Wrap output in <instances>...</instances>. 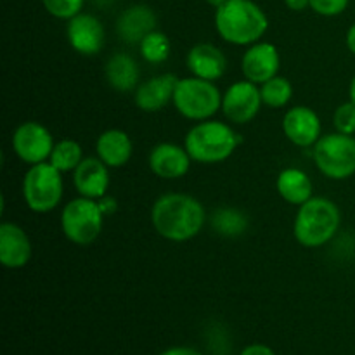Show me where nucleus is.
Returning <instances> with one entry per match:
<instances>
[{
	"label": "nucleus",
	"instance_id": "28",
	"mask_svg": "<svg viewBox=\"0 0 355 355\" xmlns=\"http://www.w3.org/2000/svg\"><path fill=\"white\" fill-rule=\"evenodd\" d=\"M333 123H335L336 132L345 135L355 134V103L349 101L336 107L335 114H333Z\"/></svg>",
	"mask_w": 355,
	"mask_h": 355
},
{
	"label": "nucleus",
	"instance_id": "10",
	"mask_svg": "<svg viewBox=\"0 0 355 355\" xmlns=\"http://www.w3.org/2000/svg\"><path fill=\"white\" fill-rule=\"evenodd\" d=\"M262 96L257 83L250 80L236 82L222 96V111L229 121L245 125L259 114L262 107Z\"/></svg>",
	"mask_w": 355,
	"mask_h": 355
},
{
	"label": "nucleus",
	"instance_id": "20",
	"mask_svg": "<svg viewBox=\"0 0 355 355\" xmlns=\"http://www.w3.org/2000/svg\"><path fill=\"white\" fill-rule=\"evenodd\" d=\"M96 149L97 158L103 159L110 168H120V166L128 163L134 146H132V141L127 132L111 128V130L103 132L99 135Z\"/></svg>",
	"mask_w": 355,
	"mask_h": 355
},
{
	"label": "nucleus",
	"instance_id": "24",
	"mask_svg": "<svg viewBox=\"0 0 355 355\" xmlns=\"http://www.w3.org/2000/svg\"><path fill=\"white\" fill-rule=\"evenodd\" d=\"M49 162L62 173L75 172L76 166L83 162L82 146L76 141H71V139H62V141L54 144Z\"/></svg>",
	"mask_w": 355,
	"mask_h": 355
},
{
	"label": "nucleus",
	"instance_id": "12",
	"mask_svg": "<svg viewBox=\"0 0 355 355\" xmlns=\"http://www.w3.org/2000/svg\"><path fill=\"white\" fill-rule=\"evenodd\" d=\"M283 132L298 148H311L321 139V118L312 107L295 106L284 114Z\"/></svg>",
	"mask_w": 355,
	"mask_h": 355
},
{
	"label": "nucleus",
	"instance_id": "15",
	"mask_svg": "<svg viewBox=\"0 0 355 355\" xmlns=\"http://www.w3.org/2000/svg\"><path fill=\"white\" fill-rule=\"evenodd\" d=\"M177 82H179V78L172 73L153 76V78L142 82L134 94L139 110L146 111V113L162 111L170 101H173Z\"/></svg>",
	"mask_w": 355,
	"mask_h": 355
},
{
	"label": "nucleus",
	"instance_id": "9",
	"mask_svg": "<svg viewBox=\"0 0 355 355\" xmlns=\"http://www.w3.org/2000/svg\"><path fill=\"white\" fill-rule=\"evenodd\" d=\"M12 148L17 158L30 165H37L51 158L54 139L51 132L38 121H24L14 132Z\"/></svg>",
	"mask_w": 355,
	"mask_h": 355
},
{
	"label": "nucleus",
	"instance_id": "8",
	"mask_svg": "<svg viewBox=\"0 0 355 355\" xmlns=\"http://www.w3.org/2000/svg\"><path fill=\"white\" fill-rule=\"evenodd\" d=\"M104 211L99 201L76 198L69 201L61 214V229L66 238L80 246H87L99 238L103 231Z\"/></svg>",
	"mask_w": 355,
	"mask_h": 355
},
{
	"label": "nucleus",
	"instance_id": "26",
	"mask_svg": "<svg viewBox=\"0 0 355 355\" xmlns=\"http://www.w3.org/2000/svg\"><path fill=\"white\" fill-rule=\"evenodd\" d=\"M139 51L146 61L151 62V64H159V62L168 59L170 40L165 33L155 30L142 38V42L139 44Z\"/></svg>",
	"mask_w": 355,
	"mask_h": 355
},
{
	"label": "nucleus",
	"instance_id": "35",
	"mask_svg": "<svg viewBox=\"0 0 355 355\" xmlns=\"http://www.w3.org/2000/svg\"><path fill=\"white\" fill-rule=\"evenodd\" d=\"M225 2H227V0H207V3H210L211 7H215V9H218L220 6H224Z\"/></svg>",
	"mask_w": 355,
	"mask_h": 355
},
{
	"label": "nucleus",
	"instance_id": "2",
	"mask_svg": "<svg viewBox=\"0 0 355 355\" xmlns=\"http://www.w3.org/2000/svg\"><path fill=\"white\" fill-rule=\"evenodd\" d=\"M215 28L232 45H253L266 35L269 19L253 0H227L215 9Z\"/></svg>",
	"mask_w": 355,
	"mask_h": 355
},
{
	"label": "nucleus",
	"instance_id": "5",
	"mask_svg": "<svg viewBox=\"0 0 355 355\" xmlns=\"http://www.w3.org/2000/svg\"><path fill=\"white\" fill-rule=\"evenodd\" d=\"M172 103L187 120L205 121L222 107V94L210 80L189 76L177 82Z\"/></svg>",
	"mask_w": 355,
	"mask_h": 355
},
{
	"label": "nucleus",
	"instance_id": "16",
	"mask_svg": "<svg viewBox=\"0 0 355 355\" xmlns=\"http://www.w3.org/2000/svg\"><path fill=\"white\" fill-rule=\"evenodd\" d=\"M31 259V241L26 232L12 222L0 225V262L7 269H21Z\"/></svg>",
	"mask_w": 355,
	"mask_h": 355
},
{
	"label": "nucleus",
	"instance_id": "33",
	"mask_svg": "<svg viewBox=\"0 0 355 355\" xmlns=\"http://www.w3.org/2000/svg\"><path fill=\"white\" fill-rule=\"evenodd\" d=\"M345 42H347V47H349V51L355 55V23L349 28V31H347V40Z\"/></svg>",
	"mask_w": 355,
	"mask_h": 355
},
{
	"label": "nucleus",
	"instance_id": "18",
	"mask_svg": "<svg viewBox=\"0 0 355 355\" xmlns=\"http://www.w3.org/2000/svg\"><path fill=\"white\" fill-rule=\"evenodd\" d=\"M156 14L144 3L128 7L116 19V33L127 44H141L142 38L155 31Z\"/></svg>",
	"mask_w": 355,
	"mask_h": 355
},
{
	"label": "nucleus",
	"instance_id": "30",
	"mask_svg": "<svg viewBox=\"0 0 355 355\" xmlns=\"http://www.w3.org/2000/svg\"><path fill=\"white\" fill-rule=\"evenodd\" d=\"M241 355H276L270 347L262 345V343H253V345H248L246 349H243Z\"/></svg>",
	"mask_w": 355,
	"mask_h": 355
},
{
	"label": "nucleus",
	"instance_id": "6",
	"mask_svg": "<svg viewBox=\"0 0 355 355\" xmlns=\"http://www.w3.org/2000/svg\"><path fill=\"white\" fill-rule=\"evenodd\" d=\"M312 158L324 177L333 180H345L355 173V139L354 135L335 134L322 135L312 146Z\"/></svg>",
	"mask_w": 355,
	"mask_h": 355
},
{
	"label": "nucleus",
	"instance_id": "11",
	"mask_svg": "<svg viewBox=\"0 0 355 355\" xmlns=\"http://www.w3.org/2000/svg\"><path fill=\"white\" fill-rule=\"evenodd\" d=\"M279 66V52H277L276 45L269 44V42H257V44L250 45L241 59L243 75L257 85H262L267 80L277 76Z\"/></svg>",
	"mask_w": 355,
	"mask_h": 355
},
{
	"label": "nucleus",
	"instance_id": "7",
	"mask_svg": "<svg viewBox=\"0 0 355 355\" xmlns=\"http://www.w3.org/2000/svg\"><path fill=\"white\" fill-rule=\"evenodd\" d=\"M62 172L51 162L31 165L23 179V198L28 208L37 214H49L61 203Z\"/></svg>",
	"mask_w": 355,
	"mask_h": 355
},
{
	"label": "nucleus",
	"instance_id": "22",
	"mask_svg": "<svg viewBox=\"0 0 355 355\" xmlns=\"http://www.w3.org/2000/svg\"><path fill=\"white\" fill-rule=\"evenodd\" d=\"M277 193L291 205H304L312 198V182L300 168H286L277 175Z\"/></svg>",
	"mask_w": 355,
	"mask_h": 355
},
{
	"label": "nucleus",
	"instance_id": "21",
	"mask_svg": "<svg viewBox=\"0 0 355 355\" xmlns=\"http://www.w3.org/2000/svg\"><path fill=\"white\" fill-rule=\"evenodd\" d=\"M104 75H106L107 83L113 87L118 92H132L139 87V66L132 55L125 54V52H118V54L111 55L104 68Z\"/></svg>",
	"mask_w": 355,
	"mask_h": 355
},
{
	"label": "nucleus",
	"instance_id": "31",
	"mask_svg": "<svg viewBox=\"0 0 355 355\" xmlns=\"http://www.w3.org/2000/svg\"><path fill=\"white\" fill-rule=\"evenodd\" d=\"M159 355H203V354H200L194 349H189V347H173V349L165 350V352Z\"/></svg>",
	"mask_w": 355,
	"mask_h": 355
},
{
	"label": "nucleus",
	"instance_id": "1",
	"mask_svg": "<svg viewBox=\"0 0 355 355\" xmlns=\"http://www.w3.org/2000/svg\"><path fill=\"white\" fill-rule=\"evenodd\" d=\"M207 220L205 207L189 194H163L155 201L151 222L162 238L173 243H184L200 234Z\"/></svg>",
	"mask_w": 355,
	"mask_h": 355
},
{
	"label": "nucleus",
	"instance_id": "29",
	"mask_svg": "<svg viewBox=\"0 0 355 355\" xmlns=\"http://www.w3.org/2000/svg\"><path fill=\"white\" fill-rule=\"evenodd\" d=\"M309 2H311V9L319 16L335 17L349 7L350 0H309Z\"/></svg>",
	"mask_w": 355,
	"mask_h": 355
},
{
	"label": "nucleus",
	"instance_id": "23",
	"mask_svg": "<svg viewBox=\"0 0 355 355\" xmlns=\"http://www.w3.org/2000/svg\"><path fill=\"white\" fill-rule=\"evenodd\" d=\"M211 227L215 232H218L220 236L225 238H236V236H241L243 232L248 229V217L243 214L241 210H236V208L224 207L217 208V210L211 214Z\"/></svg>",
	"mask_w": 355,
	"mask_h": 355
},
{
	"label": "nucleus",
	"instance_id": "3",
	"mask_svg": "<svg viewBox=\"0 0 355 355\" xmlns=\"http://www.w3.org/2000/svg\"><path fill=\"white\" fill-rule=\"evenodd\" d=\"M340 222L342 215L336 203L328 198H311L298 208L293 234L305 248H319L335 238Z\"/></svg>",
	"mask_w": 355,
	"mask_h": 355
},
{
	"label": "nucleus",
	"instance_id": "32",
	"mask_svg": "<svg viewBox=\"0 0 355 355\" xmlns=\"http://www.w3.org/2000/svg\"><path fill=\"white\" fill-rule=\"evenodd\" d=\"M284 3H286L288 9L297 10V12L311 7V2H309V0H284Z\"/></svg>",
	"mask_w": 355,
	"mask_h": 355
},
{
	"label": "nucleus",
	"instance_id": "25",
	"mask_svg": "<svg viewBox=\"0 0 355 355\" xmlns=\"http://www.w3.org/2000/svg\"><path fill=\"white\" fill-rule=\"evenodd\" d=\"M260 96H262V103L266 106L283 107L293 97V87H291L290 80L277 75L260 85Z\"/></svg>",
	"mask_w": 355,
	"mask_h": 355
},
{
	"label": "nucleus",
	"instance_id": "27",
	"mask_svg": "<svg viewBox=\"0 0 355 355\" xmlns=\"http://www.w3.org/2000/svg\"><path fill=\"white\" fill-rule=\"evenodd\" d=\"M83 3L85 0H42V6L51 16L66 21L78 16L83 9Z\"/></svg>",
	"mask_w": 355,
	"mask_h": 355
},
{
	"label": "nucleus",
	"instance_id": "34",
	"mask_svg": "<svg viewBox=\"0 0 355 355\" xmlns=\"http://www.w3.org/2000/svg\"><path fill=\"white\" fill-rule=\"evenodd\" d=\"M349 94H350V101H352V103H355V76L352 78V82H350Z\"/></svg>",
	"mask_w": 355,
	"mask_h": 355
},
{
	"label": "nucleus",
	"instance_id": "19",
	"mask_svg": "<svg viewBox=\"0 0 355 355\" xmlns=\"http://www.w3.org/2000/svg\"><path fill=\"white\" fill-rule=\"evenodd\" d=\"M187 68L198 78L215 82L225 73L227 61L220 49L214 44H198L187 54Z\"/></svg>",
	"mask_w": 355,
	"mask_h": 355
},
{
	"label": "nucleus",
	"instance_id": "13",
	"mask_svg": "<svg viewBox=\"0 0 355 355\" xmlns=\"http://www.w3.org/2000/svg\"><path fill=\"white\" fill-rule=\"evenodd\" d=\"M66 35L69 45L83 55L97 54L103 49L106 38L103 23L94 14L87 12H80L68 21Z\"/></svg>",
	"mask_w": 355,
	"mask_h": 355
},
{
	"label": "nucleus",
	"instance_id": "14",
	"mask_svg": "<svg viewBox=\"0 0 355 355\" xmlns=\"http://www.w3.org/2000/svg\"><path fill=\"white\" fill-rule=\"evenodd\" d=\"M191 159L193 158L186 148H180L172 142H162V144L155 146L149 155V168L159 179H180L189 172Z\"/></svg>",
	"mask_w": 355,
	"mask_h": 355
},
{
	"label": "nucleus",
	"instance_id": "4",
	"mask_svg": "<svg viewBox=\"0 0 355 355\" xmlns=\"http://www.w3.org/2000/svg\"><path fill=\"white\" fill-rule=\"evenodd\" d=\"M239 137L222 121H200L186 135L184 148L198 163L225 162L238 148Z\"/></svg>",
	"mask_w": 355,
	"mask_h": 355
},
{
	"label": "nucleus",
	"instance_id": "17",
	"mask_svg": "<svg viewBox=\"0 0 355 355\" xmlns=\"http://www.w3.org/2000/svg\"><path fill=\"white\" fill-rule=\"evenodd\" d=\"M110 166L101 158H83V162L76 166L73 182L80 196L90 200H101L106 196L110 187Z\"/></svg>",
	"mask_w": 355,
	"mask_h": 355
}]
</instances>
